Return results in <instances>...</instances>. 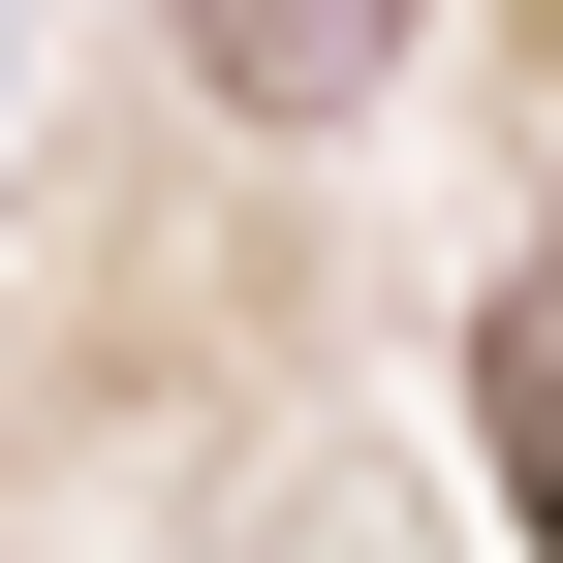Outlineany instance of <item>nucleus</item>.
<instances>
[{"instance_id":"nucleus-2","label":"nucleus","mask_w":563,"mask_h":563,"mask_svg":"<svg viewBox=\"0 0 563 563\" xmlns=\"http://www.w3.org/2000/svg\"><path fill=\"white\" fill-rule=\"evenodd\" d=\"M501 501L563 532V282H532V313H501Z\"/></svg>"},{"instance_id":"nucleus-1","label":"nucleus","mask_w":563,"mask_h":563,"mask_svg":"<svg viewBox=\"0 0 563 563\" xmlns=\"http://www.w3.org/2000/svg\"><path fill=\"white\" fill-rule=\"evenodd\" d=\"M376 32H407V0H188V63H220L251 125H344V95H376Z\"/></svg>"}]
</instances>
